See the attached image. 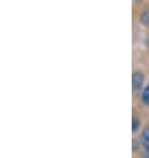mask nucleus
<instances>
[{
  "mask_svg": "<svg viewBox=\"0 0 149 158\" xmlns=\"http://www.w3.org/2000/svg\"><path fill=\"white\" fill-rule=\"evenodd\" d=\"M144 80H145V74L141 71H134L132 76V86L134 92H138L144 88Z\"/></svg>",
  "mask_w": 149,
  "mask_h": 158,
  "instance_id": "1",
  "label": "nucleus"
},
{
  "mask_svg": "<svg viewBox=\"0 0 149 158\" xmlns=\"http://www.w3.org/2000/svg\"><path fill=\"white\" fill-rule=\"evenodd\" d=\"M140 143L143 145L144 150H149V126H145L141 133V139H140Z\"/></svg>",
  "mask_w": 149,
  "mask_h": 158,
  "instance_id": "2",
  "label": "nucleus"
},
{
  "mask_svg": "<svg viewBox=\"0 0 149 158\" xmlns=\"http://www.w3.org/2000/svg\"><path fill=\"white\" fill-rule=\"evenodd\" d=\"M140 23H141L144 27H149V8L144 10L141 14H140Z\"/></svg>",
  "mask_w": 149,
  "mask_h": 158,
  "instance_id": "3",
  "label": "nucleus"
},
{
  "mask_svg": "<svg viewBox=\"0 0 149 158\" xmlns=\"http://www.w3.org/2000/svg\"><path fill=\"white\" fill-rule=\"evenodd\" d=\"M141 100L144 104L149 105V84L143 89V93H141Z\"/></svg>",
  "mask_w": 149,
  "mask_h": 158,
  "instance_id": "4",
  "label": "nucleus"
},
{
  "mask_svg": "<svg viewBox=\"0 0 149 158\" xmlns=\"http://www.w3.org/2000/svg\"><path fill=\"white\" fill-rule=\"evenodd\" d=\"M140 126H141V121H140L137 117H133V120H132V130L136 133V131L140 129Z\"/></svg>",
  "mask_w": 149,
  "mask_h": 158,
  "instance_id": "5",
  "label": "nucleus"
},
{
  "mask_svg": "<svg viewBox=\"0 0 149 158\" xmlns=\"http://www.w3.org/2000/svg\"><path fill=\"white\" fill-rule=\"evenodd\" d=\"M133 150H134V152L137 150V141H136V139L133 141Z\"/></svg>",
  "mask_w": 149,
  "mask_h": 158,
  "instance_id": "6",
  "label": "nucleus"
},
{
  "mask_svg": "<svg viewBox=\"0 0 149 158\" xmlns=\"http://www.w3.org/2000/svg\"><path fill=\"white\" fill-rule=\"evenodd\" d=\"M144 158H149V150H144Z\"/></svg>",
  "mask_w": 149,
  "mask_h": 158,
  "instance_id": "7",
  "label": "nucleus"
}]
</instances>
